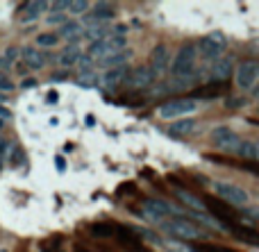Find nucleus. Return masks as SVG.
<instances>
[{"mask_svg":"<svg viewBox=\"0 0 259 252\" xmlns=\"http://www.w3.org/2000/svg\"><path fill=\"white\" fill-rule=\"evenodd\" d=\"M196 59H198V50L193 45H182L175 55L173 64H170V73L178 77L180 82H196Z\"/></svg>","mask_w":259,"mask_h":252,"instance_id":"1","label":"nucleus"},{"mask_svg":"<svg viewBox=\"0 0 259 252\" xmlns=\"http://www.w3.org/2000/svg\"><path fill=\"white\" fill-rule=\"evenodd\" d=\"M164 230L168 232V234L178 236V239L182 241H191V243H200V239L205 241V230L202 227H198L193 221H189V218L184 216H175V218H168V221H164Z\"/></svg>","mask_w":259,"mask_h":252,"instance_id":"2","label":"nucleus"},{"mask_svg":"<svg viewBox=\"0 0 259 252\" xmlns=\"http://www.w3.org/2000/svg\"><path fill=\"white\" fill-rule=\"evenodd\" d=\"M205 209L211 214V216L216 218V221L221 223V227H225V230H230L232 225H237V221H239V214L234 212V207L232 205H228V203H223L221 198H216V195H207L205 200Z\"/></svg>","mask_w":259,"mask_h":252,"instance_id":"3","label":"nucleus"},{"mask_svg":"<svg viewBox=\"0 0 259 252\" xmlns=\"http://www.w3.org/2000/svg\"><path fill=\"white\" fill-rule=\"evenodd\" d=\"M225 45H228V39H225L223 32H209V34L202 36L198 53H200V57L205 62H219Z\"/></svg>","mask_w":259,"mask_h":252,"instance_id":"4","label":"nucleus"},{"mask_svg":"<svg viewBox=\"0 0 259 252\" xmlns=\"http://www.w3.org/2000/svg\"><path fill=\"white\" fill-rule=\"evenodd\" d=\"M198 109V103L193 98H173L159 105V116L161 118H189Z\"/></svg>","mask_w":259,"mask_h":252,"instance_id":"5","label":"nucleus"},{"mask_svg":"<svg viewBox=\"0 0 259 252\" xmlns=\"http://www.w3.org/2000/svg\"><path fill=\"white\" fill-rule=\"evenodd\" d=\"M216 198H221L223 203L232 205V207H246L248 205V193L237 184H230V182H216Z\"/></svg>","mask_w":259,"mask_h":252,"instance_id":"6","label":"nucleus"},{"mask_svg":"<svg viewBox=\"0 0 259 252\" xmlns=\"http://www.w3.org/2000/svg\"><path fill=\"white\" fill-rule=\"evenodd\" d=\"M125 36H107L103 41H94L89 45V57H109V55H116L121 50H125Z\"/></svg>","mask_w":259,"mask_h":252,"instance_id":"7","label":"nucleus"},{"mask_svg":"<svg viewBox=\"0 0 259 252\" xmlns=\"http://www.w3.org/2000/svg\"><path fill=\"white\" fill-rule=\"evenodd\" d=\"M259 77V62L257 59H246L237 66L234 71V80H237V86L243 91H248Z\"/></svg>","mask_w":259,"mask_h":252,"instance_id":"8","label":"nucleus"},{"mask_svg":"<svg viewBox=\"0 0 259 252\" xmlns=\"http://www.w3.org/2000/svg\"><path fill=\"white\" fill-rule=\"evenodd\" d=\"M211 143H214L216 148L225 150V153L237 155L241 139H239L237 132L230 130V127H214V130H211Z\"/></svg>","mask_w":259,"mask_h":252,"instance_id":"9","label":"nucleus"},{"mask_svg":"<svg viewBox=\"0 0 259 252\" xmlns=\"http://www.w3.org/2000/svg\"><path fill=\"white\" fill-rule=\"evenodd\" d=\"M155 80H157V75L150 66H137L132 71H127L125 84H130L132 89H148V86L155 84Z\"/></svg>","mask_w":259,"mask_h":252,"instance_id":"10","label":"nucleus"},{"mask_svg":"<svg viewBox=\"0 0 259 252\" xmlns=\"http://www.w3.org/2000/svg\"><path fill=\"white\" fill-rule=\"evenodd\" d=\"M116 241L121 243V248L127 250V252H150V250H146V245H143L141 236H139L137 232H134L132 227H127V225H118V230H116Z\"/></svg>","mask_w":259,"mask_h":252,"instance_id":"11","label":"nucleus"},{"mask_svg":"<svg viewBox=\"0 0 259 252\" xmlns=\"http://www.w3.org/2000/svg\"><path fill=\"white\" fill-rule=\"evenodd\" d=\"M168 64H170L168 48H166V45H157V48L152 50V55H150V68L155 71V75L157 77L164 75L166 68H168Z\"/></svg>","mask_w":259,"mask_h":252,"instance_id":"12","label":"nucleus"},{"mask_svg":"<svg viewBox=\"0 0 259 252\" xmlns=\"http://www.w3.org/2000/svg\"><path fill=\"white\" fill-rule=\"evenodd\" d=\"M143 207H146V216L150 218H166V216H173L175 207H170L168 203H164V200H143Z\"/></svg>","mask_w":259,"mask_h":252,"instance_id":"13","label":"nucleus"},{"mask_svg":"<svg viewBox=\"0 0 259 252\" xmlns=\"http://www.w3.org/2000/svg\"><path fill=\"white\" fill-rule=\"evenodd\" d=\"M21 57H23V64H25L30 71H39V68L46 66V55L36 48H30V45H25V48L21 50Z\"/></svg>","mask_w":259,"mask_h":252,"instance_id":"14","label":"nucleus"},{"mask_svg":"<svg viewBox=\"0 0 259 252\" xmlns=\"http://www.w3.org/2000/svg\"><path fill=\"white\" fill-rule=\"evenodd\" d=\"M228 91V82H209V84L200 86V89L193 91V100L202 98V100H209V98H221V95Z\"/></svg>","mask_w":259,"mask_h":252,"instance_id":"15","label":"nucleus"},{"mask_svg":"<svg viewBox=\"0 0 259 252\" xmlns=\"http://www.w3.org/2000/svg\"><path fill=\"white\" fill-rule=\"evenodd\" d=\"M232 71H234L232 57L219 59V62H214V68H211V82H228Z\"/></svg>","mask_w":259,"mask_h":252,"instance_id":"16","label":"nucleus"},{"mask_svg":"<svg viewBox=\"0 0 259 252\" xmlns=\"http://www.w3.org/2000/svg\"><path fill=\"white\" fill-rule=\"evenodd\" d=\"M230 232H232L234 239L243 241V243L248 245H259V232L255 227H248V225H241V223H237V225L230 227Z\"/></svg>","mask_w":259,"mask_h":252,"instance_id":"17","label":"nucleus"},{"mask_svg":"<svg viewBox=\"0 0 259 252\" xmlns=\"http://www.w3.org/2000/svg\"><path fill=\"white\" fill-rule=\"evenodd\" d=\"M116 230H118V223H112V221L89 225V234L94 239H116Z\"/></svg>","mask_w":259,"mask_h":252,"instance_id":"18","label":"nucleus"},{"mask_svg":"<svg viewBox=\"0 0 259 252\" xmlns=\"http://www.w3.org/2000/svg\"><path fill=\"white\" fill-rule=\"evenodd\" d=\"M46 9H48V3H23L18 7V12H23V16H21L23 23H30V21H36L39 14L46 12Z\"/></svg>","mask_w":259,"mask_h":252,"instance_id":"19","label":"nucleus"},{"mask_svg":"<svg viewBox=\"0 0 259 252\" xmlns=\"http://www.w3.org/2000/svg\"><path fill=\"white\" fill-rule=\"evenodd\" d=\"M125 77H127V68L125 66L109 68V71L105 73V77H103V84L107 86V89H114V86H118L121 82H125Z\"/></svg>","mask_w":259,"mask_h":252,"instance_id":"20","label":"nucleus"},{"mask_svg":"<svg viewBox=\"0 0 259 252\" xmlns=\"http://www.w3.org/2000/svg\"><path fill=\"white\" fill-rule=\"evenodd\" d=\"M116 14V9H114L112 3H96L94 5V12L89 14V21L98 23V21H109V18Z\"/></svg>","mask_w":259,"mask_h":252,"instance_id":"21","label":"nucleus"},{"mask_svg":"<svg viewBox=\"0 0 259 252\" xmlns=\"http://www.w3.org/2000/svg\"><path fill=\"white\" fill-rule=\"evenodd\" d=\"M82 57H84V55H82V50L77 48L75 43H71V45H68V48L57 57V62L62 64V66H77Z\"/></svg>","mask_w":259,"mask_h":252,"instance_id":"22","label":"nucleus"},{"mask_svg":"<svg viewBox=\"0 0 259 252\" xmlns=\"http://www.w3.org/2000/svg\"><path fill=\"white\" fill-rule=\"evenodd\" d=\"M193 127H196V121H193V118H180L178 123H170L168 125V134L170 136H184V134H189V132H193Z\"/></svg>","mask_w":259,"mask_h":252,"instance_id":"23","label":"nucleus"},{"mask_svg":"<svg viewBox=\"0 0 259 252\" xmlns=\"http://www.w3.org/2000/svg\"><path fill=\"white\" fill-rule=\"evenodd\" d=\"M239 157H243L248 162V159H259V143L257 141H243L239 143V150H237Z\"/></svg>","mask_w":259,"mask_h":252,"instance_id":"24","label":"nucleus"},{"mask_svg":"<svg viewBox=\"0 0 259 252\" xmlns=\"http://www.w3.org/2000/svg\"><path fill=\"white\" fill-rule=\"evenodd\" d=\"M130 57H132V53H130V50H121V53H116V55H109V57L100 59V64H103V66H112V68L125 66V62Z\"/></svg>","mask_w":259,"mask_h":252,"instance_id":"25","label":"nucleus"},{"mask_svg":"<svg viewBox=\"0 0 259 252\" xmlns=\"http://www.w3.org/2000/svg\"><path fill=\"white\" fill-rule=\"evenodd\" d=\"M189 252H239V250H232L228 245H216V243H191L189 245Z\"/></svg>","mask_w":259,"mask_h":252,"instance_id":"26","label":"nucleus"},{"mask_svg":"<svg viewBox=\"0 0 259 252\" xmlns=\"http://www.w3.org/2000/svg\"><path fill=\"white\" fill-rule=\"evenodd\" d=\"M82 32V27H80V23H75V21H66L62 27H59V39H71V41H75L77 39V34Z\"/></svg>","mask_w":259,"mask_h":252,"instance_id":"27","label":"nucleus"},{"mask_svg":"<svg viewBox=\"0 0 259 252\" xmlns=\"http://www.w3.org/2000/svg\"><path fill=\"white\" fill-rule=\"evenodd\" d=\"M178 198L182 200L187 207H191V209H196V212H202L205 209V203L202 200H198L193 193H189V191H178Z\"/></svg>","mask_w":259,"mask_h":252,"instance_id":"28","label":"nucleus"},{"mask_svg":"<svg viewBox=\"0 0 259 252\" xmlns=\"http://www.w3.org/2000/svg\"><path fill=\"white\" fill-rule=\"evenodd\" d=\"M36 43L44 45V48H53V45L59 43V34L57 32H46V34H39L36 36Z\"/></svg>","mask_w":259,"mask_h":252,"instance_id":"29","label":"nucleus"},{"mask_svg":"<svg viewBox=\"0 0 259 252\" xmlns=\"http://www.w3.org/2000/svg\"><path fill=\"white\" fill-rule=\"evenodd\" d=\"M77 84L84 86V89H91V86L98 84V77H96L94 71H87V73H82V75L77 77Z\"/></svg>","mask_w":259,"mask_h":252,"instance_id":"30","label":"nucleus"},{"mask_svg":"<svg viewBox=\"0 0 259 252\" xmlns=\"http://www.w3.org/2000/svg\"><path fill=\"white\" fill-rule=\"evenodd\" d=\"M41 252H62V239H59V236L48 239L44 245H41Z\"/></svg>","mask_w":259,"mask_h":252,"instance_id":"31","label":"nucleus"},{"mask_svg":"<svg viewBox=\"0 0 259 252\" xmlns=\"http://www.w3.org/2000/svg\"><path fill=\"white\" fill-rule=\"evenodd\" d=\"M68 9H71L73 14H82L89 9V3L87 0H77V3H68Z\"/></svg>","mask_w":259,"mask_h":252,"instance_id":"32","label":"nucleus"},{"mask_svg":"<svg viewBox=\"0 0 259 252\" xmlns=\"http://www.w3.org/2000/svg\"><path fill=\"white\" fill-rule=\"evenodd\" d=\"M239 166L246 168V171H250V173H255V175H259V159H248V162H241Z\"/></svg>","mask_w":259,"mask_h":252,"instance_id":"33","label":"nucleus"},{"mask_svg":"<svg viewBox=\"0 0 259 252\" xmlns=\"http://www.w3.org/2000/svg\"><path fill=\"white\" fill-rule=\"evenodd\" d=\"M14 89V84H12V80H9V77H5V75H0V93H9V91Z\"/></svg>","mask_w":259,"mask_h":252,"instance_id":"34","label":"nucleus"},{"mask_svg":"<svg viewBox=\"0 0 259 252\" xmlns=\"http://www.w3.org/2000/svg\"><path fill=\"white\" fill-rule=\"evenodd\" d=\"M48 23H53V25H55V23H62V25H64V23H66V18H64V14H57V16L53 14V16H48Z\"/></svg>","mask_w":259,"mask_h":252,"instance_id":"35","label":"nucleus"},{"mask_svg":"<svg viewBox=\"0 0 259 252\" xmlns=\"http://www.w3.org/2000/svg\"><path fill=\"white\" fill-rule=\"evenodd\" d=\"M55 166H57L59 173L66 171V162H64V157H55Z\"/></svg>","mask_w":259,"mask_h":252,"instance_id":"36","label":"nucleus"},{"mask_svg":"<svg viewBox=\"0 0 259 252\" xmlns=\"http://www.w3.org/2000/svg\"><path fill=\"white\" fill-rule=\"evenodd\" d=\"M23 162V150L18 153V150H14V159H12V166H18V164Z\"/></svg>","mask_w":259,"mask_h":252,"instance_id":"37","label":"nucleus"},{"mask_svg":"<svg viewBox=\"0 0 259 252\" xmlns=\"http://www.w3.org/2000/svg\"><path fill=\"white\" fill-rule=\"evenodd\" d=\"M62 80H66V73H53L50 75V82H62Z\"/></svg>","mask_w":259,"mask_h":252,"instance_id":"38","label":"nucleus"},{"mask_svg":"<svg viewBox=\"0 0 259 252\" xmlns=\"http://www.w3.org/2000/svg\"><path fill=\"white\" fill-rule=\"evenodd\" d=\"M57 100H59V95H57V93H55V91H50V93H48V95H46V103H48V105L57 103Z\"/></svg>","mask_w":259,"mask_h":252,"instance_id":"39","label":"nucleus"},{"mask_svg":"<svg viewBox=\"0 0 259 252\" xmlns=\"http://www.w3.org/2000/svg\"><path fill=\"white\" fill-rule=\"evenodd\" d=\"M53 9H55V14L62 12V9H68V3H53Z\"/></svg>","mask_w":259,"mask_h":252,"instance_id":"40","label":"nucleus"},{"mask_svg":"<svg viewBox=\"0 0 259 252\" xmlns=\"http://www.w3.org/2000/svg\"><path fill=\"white\" fill-rule=\"evenodd\" d=\"M27 71H30V68H27L25 64H16V73H18V75H27Z\"/></svg>","mask_w":259,"mask_h":252,"instance_id":"41","label":"nucleus"},{"mask_svg":"<svg viewBox=\"0 0 259 252\" xmlns=\"http://www.w3.org/2000/svg\"><path fill=\"white\" fill-rule=\"evenodd\" d=\"M21 86H23V89H32V86H36V82L27 77V80H23V82H21Z\"/></svg>","mask_w":259,"mask_h":252,"instance_id":"42","label":"nucleus"},{"mask_svg":"<svg viewBox=\"0 0 259 252\" xmlns=\"http://www.w3.org/2000/svg\"><path fill=\"white\" fill-rule=\"evenodd\" d=\"M0 116H5V118H9L12 114H9V109H5V107H0Z\"/></svg>","mask_w":259,"mask_h":252,"instance_id":"43","label":"nucleus"},{"mask_svg":"<svg viewBox=\"0 0 259 252\" xmlns=\"http://www.w3.org/2000/svg\"><path fill=\"white\" fill-rule=\"evenodd\" d=\"M94 123H96V118L89 114V116H87V125H89V127H94Z\"/></svg>","mask_w":259,"mask_h":252,"instance_id":"44","label":"nucleus"},{"mask_svg":"<svg viewBox=\"0 0 259 252\" xmlns=\"http://www.w3.org/2000/svg\"><path fill=\"white\" fill-rule=\"evenodd\" d=\"M0 103H5V95L3 93H0Z\"/></svg>","mask_w":259,"mask_h":252,"instance_id":"45","label":"nucleus"},{"mask_svg":"<svg viewBox=\"0 0 259 252\" xmlns=\"http://www.w3.org/2000/svg\"><path fill=\"white\" fill-rule=\"evenodd\" d=\"M0 127H3V121H0Z\"/></svg>","mask_w":259,"mask_h":252,"instance_id":"46","label":"nucleus"},{"mask_svg":"<svg viewBox=\"0 0 259 252\" xmlns=\"http://www.w3.org/2000/svg\"><path fill=\"white\" fill-rule=\"evenodd\" d=\"M0 252H7V250H0Z\"/></svg>","mask_w":259,"mask_h":252,"instance_id":"47","label":"nucleus"},{"mask_svg":"<svg viewBox=\"0 0 259 252\" xmlns=\"http://www.w3.org/2000/svg\"><path fill=\"white\" fill-rule=\"evenodd\" d=\"M257 112H259V105H257Z\"/></svg>","mask_w":259,"mask_h":252,"instance_id":"48","label":"nucleus"}]
</instances>
